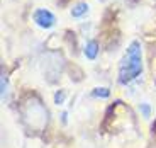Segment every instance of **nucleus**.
Returning a JSON list of instances; mask_svg holds the SVG:
<instances>
[{
	"label": "nucleus",
	"instance_id": "nucleus-1",
	"mask_svg": "<svg viewBox=\"0 0 156 148\" xmlns=\"http://www.w3.org/2000/svg\"><path fill=\"white\" fill-rule=\"evenodd\" d=\"M141 73H143V50L139 41H133L119 63V83L127 85Z\"/></svg>",
	"mask_w": 156,
	"mask_h": 148
},
{
	"label": "nucleus",
	"instance_id": "nucleus-2",
	"mask_svg": "<svg viewBox=\"0 0 156 148\" xmlns=\"http://www.w3.org/2000/svg\"><path fill=\"white\" fill-rule=\"evenodd\" d=\"M32 19H34V22L37 24L39 28H43V29H51V28H55V24H56L55 14L51 10H48V9H37L34 12Z\"/></svg>",
	"mask_w": 156,
	"mask_h": 148
},
{
	"label": "nucleus",
	"instance_id": "nucleus-3",
	"mask_svg": "<svg viewBox=\"0 0 156 148\" xmlns=\"http://www.w3.org/2000/svg\"><path fill=\"white\" fill-rule=\"evenodd\" d=\"M98 51H100V46H98V43L95 41V39H90V41H87L85 48H83V53H85V56L90 60V61L97 60Z\"/></svg>",
	"mask_w": 156,
	"mask_h": 148
},
{
	"label": "nucleus",
	"instance_id": "nucleus-4",
	"mask_svg": "<svg viewBox=\"0 0 156 148\" xmlns=\"http://www.w3.org/2000/svg\"><path fill=\"white\" fill-rule=\"evenodd\" d=\"M88 4H85V2H80V4L73 5V9H71V17H75V19H80L82 16H85L87 12H88Z\"/></svg>",
	"mask_w": 156,
	"mask_h": 148
},
{
	"label": "nucleus",
	"instance_id": "nucleus-5",
	"mask_svg": "<svg viewBox=\"0 0 156 148\" xmlns=\"http://www.w3.org/2000/svg\"><path fill=\"white\" fill-rule=\"evenodd\" d=\"M110 95V90L105 87H95L92 92H90V97L92 99H107Z\"/></svg>",
	"mask_w": 156,
	"mask_h": 148
},
{
	"label": "nucleus",
	"instance_id": "nucleus-6",
	"mask_svg": "<svg viewBox=\"0 0 156 148\" xmlns=\"http://www.w3.org/2000/svg\"><path fill=\"white\" fill-rule=\"evenodd\" d=\"M0 85H2V101L5 102V99H7V94H9V82H7V77H5V73H2V77H0Z\"/></svg>",
	"mask_w": 156,
	"mask_h": 148
},
{
	"label": "nucleus",
	"instance_id": "nucleus-7",
	"mask_svg": "<svg viewBox=\"0 0 156 148\" xmlns=\"http://www.w3.org/2000/svg\"><path fill=\"white\" fill-rule=\"evenodd\" d=\"M65 99H66V90H58V92H55V104L56 105L65 104Z\"/></svg>",
	"mask_w": 156,
	"mask_h": 148
},
{
	"label": "nucleus",
	"instance_id": "nucleus-8",
	"mask_svg": "<svg viewBox=\"0 0 156 148\" xmlns=\"http://www.w3.org/2000/svg\"><path fill=\"white\" fill-rule=\"evenodd\" d=\"M139 111H141V114H143L144 117L151 116V105H149L148 102H141V104H139Z\"/></svg>",
	"mask_w": 156,
	"mask_h": 148
},
{
	"label": "nucleus",
	"instance_id": "nucleus-9",
	"mask_svg": "<svg viewBox=\"0 0 156 148\" xmlns=\"http://www.w3.org/2000/svg\"><path fill=\"white\" fill-rule=\"evenodd\" d=\"M61 121H63V124L68 123V113H61Z\"/></svg>",
	"mask_w": 156,
	"mask_h": 148
}]
</instances>
